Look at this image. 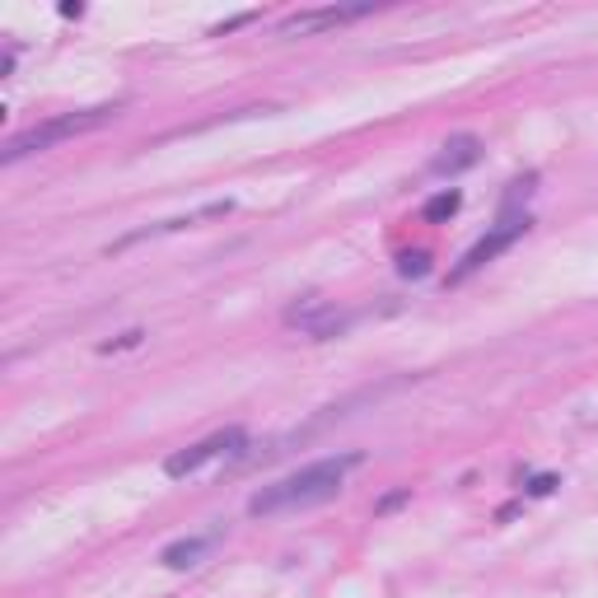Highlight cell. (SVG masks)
Masks as SVG:
<instances>
[{
	"label": "cell",
	"mask_w": 598,
	"mask_h": 598,
	"mask_svg": "<svg viewBox=\"0 0 598 598\" xmlns=\"http://www.w3.org/2000/svg\"><path fill=\"white\" fill-rule=\"evenodd\" d=\"M360 463V454H342V458H323V463H309V468L290 472L281 482L262 486L253 500H248V514L257 519H276V514H299L314 510V505H328L337 491H342L346 472Z\"/></svg>",
	"instance_id": "cell-1"
},
{
	"label": "cell",
	"mask_w": 598,
	"mask_h": 598,
	"mask_svg": "<svg viewBox=\"0 0 598 598\" xmlns=\"http://www.w3.org/2000/svg\"><path fill=\"white\" fill-rule=\"evenodd\" d=\"M113 117H117V108H89V113L52 117L43 127H29V131H19V136H10L5 150H0V159H5V164H19L24 155H38V150H47V145H57V141H71V136L103 127V122H113Z\"/></svg>",
	"instance_id": "cell-2"
},
{
	"label": "cell",
	"mask_w": 598,
	"mask_h": 598,
	"mask_svg": "<svg viewBox=\"0 0 598 598\" xmlns=\"http://www.w3.org/2000/svg\"><path fill=\"white\" fill-rule=\"evenodd\" d=\"M528 234V215H505V220H500L496 229H491V234H486V239H477L468 248V253H463V262H458L454 271H449V285H458V281H468L472 271H482L486 262H491V257H500L505 253V248H510V243H519Z\"/></svg>",
	"instance_id": "cell-3"
},
{
	"label": "cell",
	"mask_w": 598,
	"mask_h": 598,
	"mask_svg": "<svg viewBox=\"0 0 598 598\" xmlns=\"http://www.w3.org/2000/svg\"><path fill=\"white\" fill-rule=\"evenodd\" d=\"M243 430H220V435H211V440L192 444V449H178V454H169V463H164V472L169 477H192V472H201L211 458H225V454H239L243 449Z\"/></svg>",
	"instance_id": "cell-4"
},
{
	"label": "cell",
	"mask_w": 598,
	"mask_h": 598,
	"mask_svg": "<svg viewBox=\"0 0 598 598\" xmlns=\"http://www.w3.org/2000/svg\"><path fill=\"white\" fill-rule=\"evenodd\" d=\"M374 5H328V10H309V15H290L281 24V38H304V33H318V29H337V24H351V19H360V15H370Z\"/></svg>",
	"instance_id": "cell-5"
},
{
	"label": "cell",
	"mask_w": 598,
	"mask_h": 598,
	"mask_svg": "<svg viewBox=\"0 0 598 598\" xmlns=\"http://www.w3.org/2000/svg\"><path fill=\"white\" fill-rule=\"evenodd\" d=\"M477 159H482V141H477V136H454V141L440 145V155L430 159V169L435 173H463V169H472Z\"/></svg>",
	"instance_id": "cell-6"
},
{
	"label": "cell",
	"mask_w": 598,
	"mask_h": 598,
	"mask_svg": "<svg viewBox=\"0 0 598 598\" xmlns=\"http://www.w3.org/2000/svg\"><path fill=\"white\" fill-rule=\"evenodd\" d=\"M211 547H215V538H183V542H173V547H164L159 561H164L169 570H187V566H197Z\"/></svg>",
	"instance_id": "cell-7"
},
{
	"label": "cell",
	"mask_w": 598,
	"mask_h": 598,
	"mask_svg": "<svg viewBox=\"0 0 598 598\" xmlns=\"http://www.w3.org/2000/svg\"><path fill=\"white\" fill-rule=\"evenodd\" d=\"M458 206H463V197H458L454 187H444V192H435V197L426 201V220H430V225H440V220L458 215Z\"/></svg>",
	"instance_id": "cell-8"
},
{
	"label": "cell",
	"mask_w": 598,
	"mask_h": 598,
	"mask_svg": "<svg viewBox=\"0 0 598 598\" xmlns=\"http://www.w3.org/2000/svg\"><path fill=\"white\" fill-rule=\"evenodd\" d=\"M398 271H402V276H426V271H430V253H402Z\"/></svg>",
	"instance_id": "cell-9"
},
{
	"label": "cell",
	"mask_w": 598,
	"mask_h": 598,
	"mask_svg": "<svg viewBox=\"0 0 598 598\" xmlns=\"http://www.w3.org/2000/svg\"><path fill=\"white\" fill-rule=\"evenodd\" d=\"M552 486H556V477H533V482H528V491H533V496H547Z\"/></svg>",
	"instance_id": "cell-10"
}]
</instances>
